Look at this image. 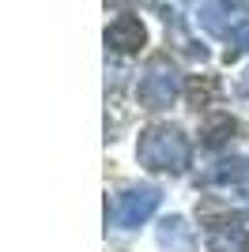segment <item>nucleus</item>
<instances>
[{"label":"nucleus","instance_id":"obj_1","mask_svg":"<svg viewBox=\"0 0 249 252\" xmlns=\"http://www.w3.org/2000/svg\"><path fill=\"white\" fill-rule=\"evenodd\" d=\"M140 166L151 173H185L189 158H193V143L177 125H151L140 136Z\"/></svg>","mask_w":249,"mask_h":252},{"label":"nucleus","instance_id":"obj_2","mask_svg":"<svg viewBox=\"0 0 249 252\" xmlns=\"http://www.w3.org/2000/svg\"><path fill=\"white\" fill-rule=\"evenodd\" d=\"M181 94V75H177V68L166 57H155V61L144 68V75H140V87H136V98H140V105L144 109H170L174 105V98Z\"/></svg>","mask_w":249,"mask_h":252},{"label":"nucleus","instance_id":"obj_3","mask_svg":"<svg viewBox=\"0 0 249 252\" xmlns=\"http://www.w3.org/2000/svg\"><path fill=\"white\" fill-rule=\"evenodd\" d=\"M163 203V192L155 185H140V189H124L114 203V222L121 230H136L140 222H147Z\"/></svg>","mask_w":249,"mask_h":252},{"label":"nucleus","instance_id":"obj_4","mask_svg":"<svg viewBox=\"0 0 249 252\" xmlns=\"http://www.w3.org/2000/svg\"><path fill=\"white\" fill-rule=\"evenodd\" d=\"M249 11V0H200L197 23L211 38H230V31L238 27V15Z\"/></svg>","mask_w":249,"mask_h":252},{"label":"nucleus","instance_id":"obj_5","mask_svg":"<svg viewBox=\"0 0 249 252\" xmlns=\"http://www.w3.org/2000/svg\"><path fill=\"white\" fill-rule=\"evenodd\" d=\"M208 252H249V230L242 219H219L208 226Z\"/></svg>","mask_w":249,"mask_h":252},{"label":"nucleus","instance_id":"obj_6","mask_svg":"<svg viewBox=\"0 0 249 252\" xmlns=\"http://www.w3.org/2000/svg\"><path fill=\"white\" fill-rule=\"evenodd\" d=\"M144 42H147V31L136 15H117L106 27V49H114V53H136V49H144Z\"/></svg>","mask_w":249,"mask_h":252},{"label":"nucleus","instance_id":"obj_7","mask_svg":"<svg viewBox=\"0 0 249 252\" xmlns=\"http://www.w3.org/2000/svg\"><path fill=\"white\" fill-rule=\"evenodd\" d=\"M159 245H163L166 252H193L197 233H193V226H189L181 215H166V219L159 222Z\"/></svg>","mask_w":249,"mask_h":252},{"label":"nucleus","instance_id":"obj_8","mask_svg":"<svg viewBox=\"0 0 249 252\" xmlns=\"http://www.w3.org/2000/svg\"><path fill=\"white\" fill-rule=\"evenodd\" d=\"M238 132H242V125H238L230 113H211V117L204 121V128H200V136H204L200 143H204L208 151H219V147H227Z\"/></svg>","mask_w":249,"mask_h":252},{"label":"nucleus","instance_id":"obj_9","mask_svg":"<svg viewBox=\"0 0 249 252\" xmlns=\"http://www.w3.org/2000/svg\"><path fill=\"white\" fill-rule=\"evenodd\" d=\"M215 91H219V83L211 79V75H197V79L189 83V102L200 109V105H208L211 98H215Z\"/></svg>","mask_w":249,"mask_h":252},{"label":"nucleus","instance_id":"obj_10","mask_svg":"<svg viewBox=\"0 0 249 252\" xmlns=\"http://www.w3.org/2000/svg\"><path fill=\"white\" fill-rule=\"evenodd\" d=\"M249 53V23H238L234 31H230V45H227V64H234L238 57Z\"/></svg>","mask_w":249,"mask_h":252},{"label":"nucleus","instance_id":"obj_11","mask_svg":"<svg viewBox=\"0 0 249 252\" xmlns=\"http://www.w3.org/2000/svg\"><path fill=\"white\" fill-rule=\"evenodd\" d=\"M246 169H249V162H246Z\"/></svg>","mask_w":249,"mask_h":252}]
</instances>
